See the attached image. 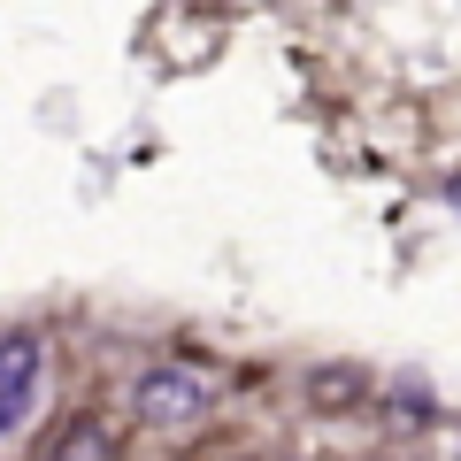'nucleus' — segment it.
<instances>
[{"label":"nucleus","instance_id":"nucleus-1","mask_svg":"<svg viewBox=\"0 0 461 461\" xmlns=\"http://www.w3.org/2000/svg\"><path fill=\"white\" fill-rule=\"evenodd\" d=\"M131 408L147 415L154 430L193 423V415L208 408V377H200V369H147V377H139V400H131Z\"/></svg>","mask_w":461,"mask_h":461},{"label":"nucleus","instance_id":"nucleus-2","mask_svg":"<svg viewBox=\"0 0 461 461\" xmlns=\"http://www.w3.org/2000/svg\"><path fill=\"white\" fill-rule=\"evenodd\" d=\"M39 393V339H0V438L23 423V408H32Z\"/></svg>","mask_w":461,"mask_h":461},{"label":"nucleus","instance_id":"nucleus-3","mask_svg":"<svg viewBox=\"0 0 461 461\" xmlns=\"http://www.w3.org/2000/svg\"><path fill=\"white\" fill-rule=\"evenodd\" d=\"M362 393H369V377H362V369H315V377H308V400H315V408H330V415H339V408H354Z\"/></svg>","mask_w":461,"mask_h":461}]
</instances>
